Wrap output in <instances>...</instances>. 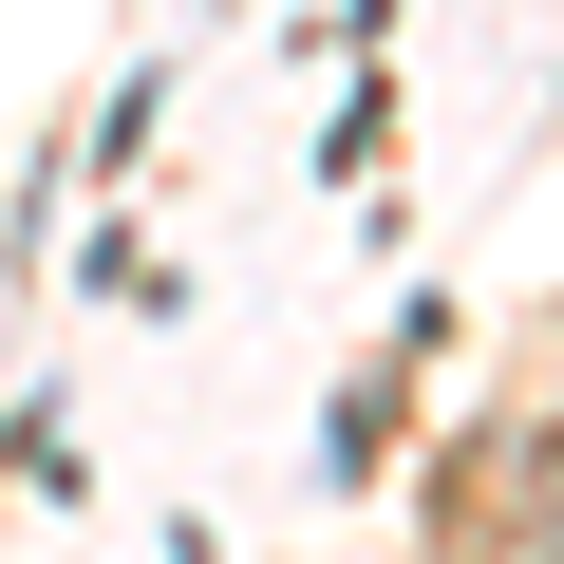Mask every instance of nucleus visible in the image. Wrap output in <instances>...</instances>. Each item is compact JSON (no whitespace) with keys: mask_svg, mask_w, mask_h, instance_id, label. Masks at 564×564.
<instances>
[{"mask_svg":"<svg viewBox=\"0 0 564 564\" xmlns=\"http://www.w3.org/2000/svg\"><path fill=\"white\" fill-rule=\"evenodd\" d=\"M414 564H527L508 545V414H452L414 470Z\"/></svg>","mask_w":564,"mask_h":564,"instance_id":"nucleus-1","label":"nucleus"},{"mask_svg":"<svg viewBox=\"0 0 564 564\" xmlns=\"http://www.w3.org/2000/svg\"><path fill=\"white\" fill-rule=\"evenodd\" d=\"M508 545L564 564V414H508Z\"/></svg>","mask_w":564,"mask_h":564,"instance_id":"nucleus-2","label":"nucleus"}]
</instances>
